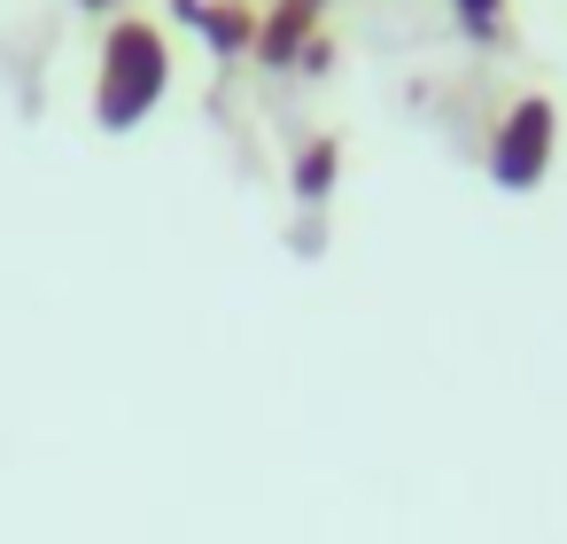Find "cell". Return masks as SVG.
<instances>
[{
    "mask_svg": "<svg viewBox=\"0 0 567 544\" xmlns=\"http://www.w3.org/2000/svg\"><path fill=\"white\" fill-rule=\"evenodd\" d=\"M164 94H172V40H164V24L125 9L102 32V55H94V125L102 133H133V125L156 117Z\"/></svg>",
    "mask_w": 567,
    "mask_h": 544,
    "instance_id": "6da1fadb",
    "label": "cell"
},
{
    "mask_svg": "<svg viewBox=\"0 0 567 544\" xmlns=\"http://www.w3.org/2000/svg\"><path fill=\"white\" fill-rule=\"evenodd\" d=\"M551 156H559V102L544 94V86H528V94H513L505 110H497V125H489V187H505V195H528V187H544V172H551Z\"/></svg>",
    "mask_w": 567,
    "mask_h": 544,
    "instance_id": "7a4b0ae2",
    "label": "cell"
},
{
    "mask_svg": "<svg viewBox=\"0 0 567 544\" xmlns=\"http://www.w3.org/2000/svg\"><path fill=\"white\" fill-rule=\"evenodd\" d=\"M319 17H327V0H272L265 24H257V71H303L311 40H319Z\"/></svg>",
    "mask_w": 567,
    "mask_h": 544,
    "instance_id": "3957f363",
    "label": "cell"
},
{
    "mask_svg": "<svg viewBox=\"0 0 567 544\" xmlns=\"http://www.w3.org/2000/svg\"><path fill=\"white\" fill-rule=\"evenodd\" d=\"M172 9L195 24V40H203L218 63L249 55V48H257V24H265V9H249V0H172Z\"/></svg>",
    "mask_w": 567,
    "mask_h": 544,
    "instance_id": "277c9868",
    "label": "cell"
},
{
    "mask_svg": "<svg viewBox=\"0 0 567 544\" xmlns=\"http://www.w3.org/2000/svg\"><path fill=\"white\" fill-rule=\"evenodd\" d=\"M334 179H342V141H334V133H311V141H296V164H288V195H296L303 211H327Z\"/></svg>",
    "mask_w": 567,
    "mask_h": 544,
    "instance_id": "5b68a950",
    "label": "cell"
},
{
    "mask_svg": "<svg viewBox=\"0 0 567 544\" xmlns=\"http://www.w3.org/2000/svg\"><path fill=\"white\" fill-rule=\"evenodd\" d=\"M451 24L474 48H505L513 40V0H451Z\"/></svg>",
    "mask_w": 567,
    "mask_h": 544,
    "instance_id": "8992f818",
    "label": "cell"
},
{
    "mask_svg": "<svg viewBox=\"0 0 567 544\" xmlns=\"http://www.w3.org/2000/svg\"><path fill=\"white\" fill-rule=\"evenodd\" d=\"M79 9H86V17H125L133 0H79Z\"/></svg>",
    "mask_w": 567,
    "mask_h": 544,
    "instance_id": "52a82bcc",
    "label": "cell"
}]
</instances>
